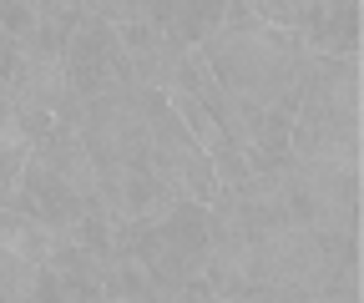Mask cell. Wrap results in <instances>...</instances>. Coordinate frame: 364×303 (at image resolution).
Wrapping results in <instances>:
<instances>
[{"mask_svg":"<svg viewBox=\"0 0 364 303\" xmlns=\"http://www.w3.org/2000/svg\"><path fill=\"white\" fill-rule=\"evenodd\" d=\"M177 197L157 182V172L147 162L127 167H102V207L117 223H157Z\"/></svg>","mask_w":364,"mask_h":303,"instance_id":"cell-4","label":"cell"},{"mask_svg":"<svg viewBox=\"0 0 364 303\" xmlns=\"http://www.w3.org/2000/svg\"><path fill=\"white\" fill-rule=\"evenodd\" d=\"M359 46V11L354 6H314L309 31H304V51L309 56H354Z\"/></svg>","mask_w":364,"mask_h":303,"instance_id":"cell-5","label":"cell"},{"mask_svg":"<svg viewBox=\"0 0 364 303\" xmlns=\"http://www.w3.org/2000/svg\"><path fill=\"white\" fill-rule=\"evenodd\" d=\"M61 66H66V86L81 97V101H97L102 92H112V86H136L132 81V66L117 46V31L102 21V16H81V26L71 31L66 51H61Z\"/></svg>","mask_w":364,"mask_h":303,"instance_id":"cell-3","label":"cell"},{"mask_svg":"<svg viewBox=\"0 0 364 303\" xmlns=\"http://www.w3.org/2000/svg\"><path fill=\"white\" fill-rule=\"evenodd\" d=\"M147 167L157 172V182L172 197H188L203 207L218 197V182H213V167H208L203 147L177 121V111L162 101V92H147Z\"/></svg>","mask_w":364,"mask_h":303,"instance_id":"cell-1","label":"cell"},{"mask_svg":"<svg viewBox=\"0 0 364 303\" xmlns=\"http://www.w3.org/2000/svg\"><path fill=\"white\" fill-rule=\"evenodd\" d=\"M152 303H218V298H213L203 283H182V288H167V283H157Z\"/></svg>","mask_w":364,"mask_h":303,"instance_id":"cell-6","label":"cell"},{"mask_svg":"<svg viewBox=\"0 0 364 303\" xmlns=\"http://www.w3.org/2000/svg\"><path fill=\"white\" fill-rule=\"evenodd\" d=\"M81 147L97 167L147 162V92L142 86H112L97 101H86Z\"/></svg>","mask_w":364,"mask_h":303,"instance_id":"cell-2","label":"cell"}]
</instances>
